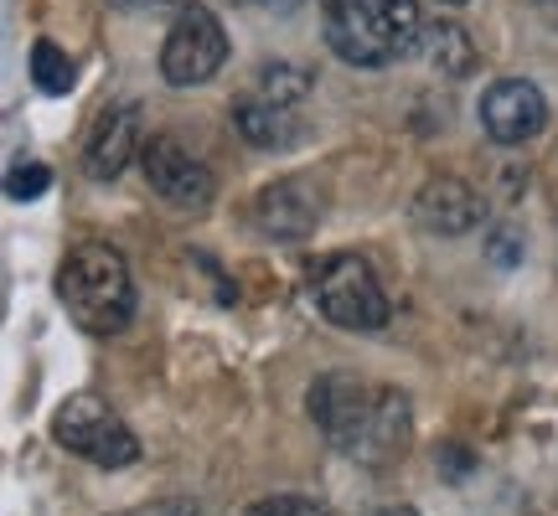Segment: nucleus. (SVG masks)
<instances>
[{
    "mask_svg": "<svg viewBox=\"0 0 558 516\" xmlns=\"http://www.w3.org/2000/svg\"><path fill=\"white\" fill-rule=\"evenodd\" d=\"M114 11H130V16H181V11H192L202 0H109Z\"/></svg>",
    "mask_w": 558,
    "mask_h": 516,
    "instance_id": "nucleus-18",
    "label": "nucleus"
},
{
    "mask_svg": "<svg viewBox=\"0 0 558 516\" xmlns=\"http://www.w3.org/2000/svg\"><path fill=\"white\" fill-rule=\"evenodd\" d=\"M439 5H471V0H439Z\"/></svg>",
    "mask_w": 558,
    "mask_h": 516,
    "instance_id": "nucleus-23",
    "label": "nucleus"
},
{
    "mask_svg": "<svg viewBox=\"0 0 558 516\" xmlns=\"http://www.w3.org/2000/svg\"><path fill=\"white\" fill-rule=\"evenodd\" d=\"M254 228H259L264 238H275V243H305L320 228L316 186H311V181H300V176L269 181L259 197H254Z\"/></svg>",
    "mask_w": 558,
    "mask_h": 516,
    "instance_id": "nucleus-9",
    "label": "nucleus"
},
{
    "mask_svg": "<svg viewBox=\"0 0 558 516\" xmlns=\"http://www.w3.org/2000/svg\"><path fill=\"white\" fill-rule=\"evenodd\" d=\"M373 516H418L414 506H383V512H373Z\"/></svg>",
    "mask_w": 558,
    "mask_h": 516,
    "instance_id": "nucleus-22",
    "label": "nucleus"
},
{
    "mask_svg": "<svg viewBox=\"0 0 558 516\" xmlns=\"http://www.w3.org/2000/svg\"><path fill=\"white\" fill-rule=\"evenodd\" d=\"M486 254H492V263H497V269H518V263H522V238L512 233V228H497V233L486 238Z\"/></svg>",
    "mask_w": 558,
    "mask_h": 516,
    "instance_id": "nucleus-19",
    "label": "nucleus"
},
{
    "mask_svg": "<svg viewBox=\"0 0 558 516\" xmlns=\"http://www.w3.org/2000/svg\"><path fill=\"white\" fill-rule=\"evenodd\" d=\"M305 408L316 418V429L337 444L347 459L362 465H388L409 450L414 439V408L399 388H373L352 372H326L311 382Z\"/></svg>",
    "mask_w": 558,
    "mask_h": 516,
    "instance_id": "nucleus-1",
    "label": "nucleus"
},
{
    "mask_svg": "<svg viewBox=\"0 0 558 516\" xmlns=\"http://www.w3.org/2000/svg\"><path fill=\"white\" fill-rule=\"evenodd\" d=\"M543 124H548V99L538 83L497 78L481 94V130L497 145H527L533 135H543Z\"/></svg>",
    "mask_w": 558,
    "mask_h": 516,
    "instance_id": "nucleus-8",
    "label": "nucleus"
},
{
    "mask_svg": "<svg viewBox=\"0 0 558 516\" xmlns=\"http://www.w3.org/2000/svg\"><path fill=\"white\" fill-rule=\"evenodd\" d=\"M73 58L62 52L58 41H32V83L41 94H68L73 88Z\"/></svg>",
    "mask_w": 558,
    "mask_h": 516,
    "instance_id": "nucleus-15",
    "label": "nucleus"
},
{
    "mask_svg": "<svg viewBox=\"0 0 558 516\" xmlns=\"http://www.w3.org/2000/svg\"><path fill=\"white\" fill-rule=\"evenodd\" d=\"M52 439H58L68 455L88 459L99 470H124L140 459V439L99 393H73L52 414Z\"/></svg>",
    "mask_w": 558,
    "mask_h": 516,
    "instance_id": "nucleus-5",
    "label": "nucleus"
},
{
    "mask_svg": "<svg viewBox=\"0 0 558 516\" xmlns=\"http://www.w3.org/2000/svg\"><path fill=\"white\" fill-rule=\"evenodd\" d=\"M311 299H316V310L331 320L337 331H362V336L383 331L388 316H393V305L383 295L373 263L357 254L320 258V269L311 274Z\"/></svg>",
    "mask_w": 558,
    "mask_h": 516,
    "instance_id": "nucleus-4",
    "label": "nucleus"
},
{
    "mask_svg": "<svg viewBox=\"0 0 558 516\" xmlns=\"http://www.w3.org/2000/svg\"><path fill=\"white\" fill-rule=\"evenodd\" d=\"M435 465H445V470H450V476H456V480H465V476H471V465H476V459L465 455V450H460V444H439Z\"/></svg>",
    "mask_w": 558,
    "mask_h": 516,
    "instance_id": "nucleus-20",
    "label": "nucleus"
},
{
    "mask_svg": "<svg viewBox=\"0 0 558 516\" xmlns=\"http://www.w3.org/2000/svg\"><path fill=\"white\" fill-rule=\"evenodd\" d=\"M243 516H326V506L311 496H264L254 501Z\"/></svg>",
    "mask_w": 558,
    "mask_h": 516,
    "instance_id": "nucleus-17",
    "label": "nucleus"
},
{
    "mask_svg": "<svg viewBox=\"0 0 558 516\" xmlns=\"http://www.w3.org/2000/svg\"><path fill=\"white\" fill-rule=\"evenodd\" d=\"M486 218V201L471 181L460 176H429L414 197V222L435 238H460V233H476Z\"/></svg>",
    "mask_w": 558,
    "mask_h": 516,
    "instance_id": "nucleus-10",
    "label": "nucleus"
},
{
    "mask_svg": "<svg viewBox=\"0 0 558 516\" xmlns=\"http://www.w3.org/2000/svg\"><path fill=\"white\" fill-rule=\"evenodd\" d=\"M311 73L300 67V62H284V58H275V62H264L259 67V99H269V103H284V109H295L305 94H311Z\"/></svg>",
    "mask_w": 558,
    "mask_h": 516,
    "instance_id": "nucleus-14",
    "label": "nucleus"
},
{
    "mask_svg": "<svg viewBox=\"0 0 558 516\" xmlns=\"http://www.w3.org/2000/svg\"><path fill=\"white\" fill-rule=\"evenodd\" d=\"M233 124H239V135L248 139V145H259V150H284V145H295L300 139L295 109L269 103V99H259V94L233 103Z\"/></svg>",
    "mask_w": 558,
    "mask_h": 516,
    "instance_id": "nucleus-12",
    "label": "nucleus"
},
{
    "mask_svg": "<svg viewBox=\"0 0 558 516\" xmlns=\"http://www.w3.org/2000/svg\"><path fill=\"white\" fill-rule=\"evenodd\" d=\"M418 52L435 67L439 78H465L476 73V41L460 21H424V37H418Z\"/></svg>",
    "mask_w": 558,
    "mask_h": 516,
    "instance_id": "nucleus-13",
    "label": "nucleus"
},
{
    "mask_svg": "<svg viewBox=\"0 0 558 516\" xmlns=\"http://www.w3.org/2000/svg\"><path fill=\"white\" fill-rule=\"evenodd\" d=\"M228 62V32L222 21L207 11V5H192L171 21L166 32V47H160V78L171 88H202L213 83Z\"/></svg>",
    "mask_w": 558,
    "mask_h": 516,
    "instance_id": "nucleus-6",
    "label": "nucleus"
},
{
    "mask_svg": "<svg viewBox=\"0 0 558 516\" xmlns=\"http://www.w3.org/2000/svg\"><path fill=\"white\" fill-rule=\"evenodd\" d=\"M62 310L94 336H114L135 320V274L120 248L109 243H78L58 269Z\"/></svg>",
    "mask_w": 558,
    "mask_h": 516,
    "instance_id": "nucleus-3",
    "label": "nucleus"
},
{
    "mask_svg": "<svg viewBox=\"0 0 558 516\" xmlns=\"http://www.w3.org/2000/svg\"><path fill=\"white\" fill-rule=\"evenodd\" d=\"M47 186H52V171L32 160V165H16V171L5 176V197H11V201H37Z\"/></svg>",
    "mask_w": 558,
    "mask_h": 516,
    "instance_id": "nucleus-16",
    "label": "nucleus"
},
{
    "mask_svg": "<svg viewBox=\"0 0 558 516\" xmlns=\"http://www.w3.org/2000/svg\"><path fill=\"white\" fill-rule=\"evenodd\" d=\"M326 47L352 67H388L418 52L424 11L418 0H320Z\"/></svg>",
    "mask_w": 558,
    "mask_h": 516,
    "instance_id": "nucleus-2",
    "label": "nucleus"
},
{
    "mask_svg": "<svg viewBox=\"0 0 558 516\" xmlns=\"http://www.w3.org/2000/svg\"><path fill=\"white\" fill-rule=\"evenodd\" d=\"M145 150V124H140V103H114L104 109L94 130H88V145H83V171L94 181H114L130 165V160Z\"/></svg>",
    "mask_w": 558,
    "mask_h": 516,
    "instance_id": "nucleus-11",
    "label": "nucleus"
},
{
    "mask_svg": "<svg viewBox=\"0 0 558 516\" xmlns=\"http://www.w3.org/2000/svg\"><path fill=\"white\" fill-rule=\"evenodd\" d=\"M264 11H275V16H290V11H300L305 0H259Z\"/></svg>",
    "mask_w": 558,
    "mask_h": 516,
    "instance_id": "nucleus-21",
    "label": "nucleus"
},
{
    "mask_svg": "<svg viewBox=\"0 0 558 516\" xmlns=\"http://www.w3.org/2000/svg\"><path fill=\"white\" fill-rule=\"evenodd\" d=\"M140 165H145L150 192H156L166 207H177V212H207L213 197H218V176H213V165L197 160L181 139H171V135L145 139Z\"/></svg>",
    "mask_w": 558,
    "mask_h": 516,
    "instance_id": "nucleus-7",
    "label": "nucleus"
}]
</instances>
